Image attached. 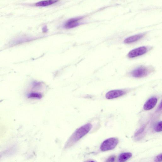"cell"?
<instances>
[{"label":"cell","instance_id":"6da1fadb","mask_svg":"<svg viewBox=\"0 0 162 162\" xmlns=\"http://www.w3.org/2000/svg\"><path fill=\"white\" fill-rule=\"evenodd\" d=\"M92 127V125L91 124L88 123L77 129L69 137L66 144L65 147L68 148L71 147L90 132Z\"/></svg>","mask_w":162,"mask_h":162},{"label":"cell","instance_id":"7a4b0ae2","mask_svg":"<svg viewBox=\"0 0 162 162\" xmlns=\"http://www.w3.org/2000/svg\"><path fill=\"white\" fill-rule=\"evenodd\" d=\"M118 140L115 137H112L104 141L101 144L100 150L106 151L114 149L118 143Z\"/></svg>","mask_w":162,"mask_h":162},{"label":"cell","instance_id":"3957f363","mask_svg":"<svg viewBox=\"0 0 162 162\" xmlns=\"http://www.w3.org/2000/svg\"><path fill=\"white\" fill-rule=\"evenodd\" d=\"M151 71L149 68L141 66L135 69L131 72V75L135 78H142L146 76Z\"/></svg>","mask_w":162,"mask_h":162},{"label":"cell","instance_id":"277c9868","mask_svg":"<svg viewBox=\"0 0 162 162\" xmlns=\"http://www.w3.org/2000/svg\"><path fill=\"white\" fill-rule=\"evenodd\" d=\"M148 51L147 47L142 46L135 48L130 52L128 55V57L132 58L137 57L146 53Z\"/></svg>","mask_w":162,"mask_h":162},{"label":"cell","instance_id":"5b68a950","mask_svg":"<svg viewBox=\"0 0 162 162\" xmlns=\"http://www.w3.org/2000/svg\"><path fill=\"white\" fill-rule=\"evenodd\" d=\"M125 93L124 91L122 90H111L106 93V97L108 100L114 99L123 95Z\"/></svg>","mask_w":162,"mask_h":162},{"label":"cell","instance_id":"8992f818","mask_svg":"<svg viewBox=\"0 0 162 162\" xmlns=\"http://www.w3.org/2000/svg\"><path fill=\"white\" fill-rule=\"evenodd\" d=\"M157 102V97H153L150 98L144 104L143 109L145 111H149L154 107Z\"/></svg>","mask_w":162,"mask_h":162},{"label":"cell","instance_id":"52a82bcc","mask_svg":"<svg viewBox=\"0 0 162 162\" xmlns=\"http://www.w3.org/2000/svg\"><path fill=\"white\" fill-rule=\"evenodd\" d=\"M82 18H74L71 19L65 23L64 27L66 29H71L75 28L79 25V22Z\"/></svg>","mask_w":162,"mask_h":162},{"label":"cell","instance_id":"ba28073f","mask_svg":"<svg viewBox=\"0 0 162 162\" xmlns=\"http://www.w3.org/2000/svg\"><path fill=\"white\" fill-rule=\"evenodd\" d=\"M144 34H140L136 35L126 38L124 42L126 44H130L138 41L144 36Z\"/></svg>","mask_w":162,"mask_h":162},{"label":"cell","instance_id":"9c48e42d","mask_svg":"<svg viewBox=\"0 0 162 162\" xmlns=\"http://www.w3.org/2000/svg\"><path fill=\"white\" fill-rule=\"evenodd\" d=\"M16 148L15 146H12L2 152H0V160L5 156L12 155L16 151Z\"/></svg>","mask_w":162,"mask_h":162},{"label":"cell","instance_id":"30bf717a","mask_svg":"<svg viewBox=\"0 0 162 162\" xmlns=\"http://www.w3.org/2000/svg\"><path fill=\"white\" fill-rule=\"evenodd\" d=\"M132 156V154L131 153L126 152L121 153L118 157L119 162H125Z\"/></svg>","mask_w":162,"mask_h":162},{"label":"cell","instance_id":"8fae6325","mask_svg":"<svg viewBox=\"0 0 162 162\" xmlns=\"http://www.w3.org/2000/svg\"><path fill=\"white\" fill-rule=\"evenodd\" d=\"M57 2H58V1H53V0H48V1H42L38 2L36 3L35 5L37 6L45 7L52 5Z\"/></svg>","mask_w":162,"mask_h":162},{"label":"cell","instance_id":"7c38bea8","mask_svg":"<svg viewBox=\"0 0 162 162\" xmlns=\"http://www.w3.org/2000/svg\"><path fill=\"white\" fill-rule=\"evenodd\" d=\"M27 97L29 98L40 99L42 98V95L40 93L32 92L28 94Z\"/></svg>","mask_w":162,"mask_h":162},{"label":"cell","instance_id":"4fadbf2b","mask_svg":"<svg viewBox=\"0 0 162 162\" xmlns=\"http://www.w3.org/2000/svg\"><path fill=\"white\" fill-rule=\"evenodd\" d=\"M155 130L157 132H160L162 131V122H159L156 125Z\"/></svg>","mask_w":162,"mask_h":162},{"label":"cell","instance_id":"5bb4252c","mask_svg":"<svg viewBox=\"0 0 162 162\" xmlns=\"http://www.w3.org/2000/svg\"><path fill=\"white\" fill-rule=\"evenodd\" d=\"M33 87L34 88H38L41 87L42 86L41 83L37 82H34L32 84Z\"/></svg>","mask_w":162,"mask_h":162},{"label":"cell","instance_id":"9a60e30c","mask_svg":"<svg viewBox=\"0 0 162 162\" xmlns=\"http://www.w3.org/2000/svg\"><path fill=\"white\" fill-rule=\"evenodd\" d=\"M155 162H161L162 161V154L161 153L157 156L155 159Z\"/></svg>","mask_w":162,"mask_h":162},{"label":"cell","instance_id":"2e32d148","mask_svg":"<svg viewBox=\"0 0 162 162\" xmlns=\"http://www.w3.org/2000/svg\"><path fill=\"white\" fill-rule=\"evenodd\" d=\"M116 157L114 156H112L109 157L107 160L106 162H114Z\"/></svg>","mask_w":162,"mask_h":162},{"label":"cell","instance_id":"e0dca14e","mask_svg":"<svg viewBox=\"0 0 162 162\" xmlns=\"http://www.w3.org/2000/svg\"><path fill=\"white\" fill-rule=\"evenodd\" d=\"M144 127L141 128L135 134V136H136L141 134L144 131Z\"/></svg>","mask_w":162,"mask_h":162},{"label":"cell","instance_id":"ac0fdd59","mask_svg":"<svg viewBox=\"0 0 162 162\" xmlns=\"http://www.w3.org/2000/svg\"><path fill=\"white\" fill-rule=\"evenodd\" d=\"M95 162L94 161H88V162Z\"/></svg>","mask_w":162,"mask_h":162}]
</instances>
